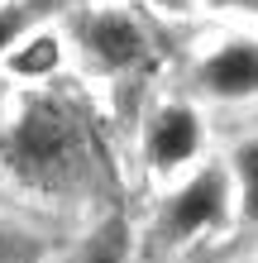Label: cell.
<instances>
[{
  "label": "cell",
  "mask_w": 258,
  "mask_h": 263,
  "mask_svg": "<svg viewBox=\"0 0 258 263\" xmlns=\"http://www.w3.org/2000/svg\"><path fill=\"white\" fill-rule=\"evenodd\" d=\"M10 173L38 192H67L86 177V134L77 115L57 101H34L10 129L5 144Z\"/></svg>",
  "instance_id": "6da1fadb"
},
{
  "label": "cell",
  "mask_w": 258,
  "mask_h": 263,
  "mask_svg": "<svg viewBox=\"0 0 258 263\" xmlns=\"http://www.w3.org/2000/svg\"><path fill=\"white\" fill-rule=\"evenodd\" d=\"M220 215H225V173L206 167L201 177H191L187 187L172 196L163 225H168V235H196V230L215 225Z\"/></svg>",
  "instance_id": "7a4b0ae2"
},
{
  "label": "cell",
  "mask_w": 258,
  "mask_h": 263,
  "mask_svg": "<svg viewBox=\"0 0 258 263\" xmlns=\"http://www.w3.org/2000/svg\"><path fill=\"white\" fill-rule=\"evenodd\" d=\"M82 39H86V48L101 58L105 67H129V63H139L144 58V29L129 20V14H120V10H105V14H91V20L82 24Z\"/></svg>",
  "instance_id": "3957f363"
},
{
  "label": "cell",
  "mask_w": 258,
  "mask_h": 263,
  "mask_svg": "<svg viewBox=\"0 0 258 263\" xmlns=\"http://www.w3.org/2000/svg\"><path fill=\"white\" fill-rule=\"evenodd\" d=\"M201 82L215 91V96H253L258 91V43H249V39L225 43L201 67Z\"/></svg>",
  "instance_id": "277c9868"
},
{
  "label": "cell",
  "mask_w": 258,
  "mask_h": 263,
  "mask_svg": "<svg viewBox=\"0 0 258 263\" xmlns=\"http://www.w3.org/2000/svg\"><path fill=\"white\" fill-rule=\"evenodd\" d=\"M196 144H201V129H196V115L187 105H168L158 120H153V134H148V153H153L158 167H172V163H187Z\"/></svg>",
  "instance_id": "5b68a950"
},
{
  "label": "cell",
  "mask_w": 258,
  "mask_h": 263,
  "mask_svg": "<svg viewBox=\"0 0 258 263\" xmlns=\"http://www.w3.org/2000/svg\"><path fill=\"white\" fill-rule=\"evenodd\" d=\"M53 67H57V43L53 39H34L14 53V72H24V77H38V72H53Z\"/></svg>",
  "instance_id": "8992f818"
},
{
  "label": "cell",
  "mask_w": 258,
  "mask_h": 263,
  "mask_svg": "<svg viewBox=\"0 0 258 263\" xmlns=\"http://www.w3.org/2000/svg\"><path fill=\"white\" fill-rule=\"evenodd\" d=\"M239 177H244V211L249 220H258V144L239 148Z\"/></svg>",
  "instance_id": "52a82bcc"
},
{
  "label": "cell",
  "mask_w": 258,
  "mask_h": 263,
  "mask_svg": "<svg viewBox=\"0 0 258 263\" xmlns=\"http://www.w3.org/2000/svg\"><path fill=\"white\" fill-rule=\"evenodd\" d=\"M82 263H125V235H120V230L110 225L96 244H91V254H86Z\"/></svg>",
  "instance_id": "ba28073f"
},
{
  "label": "cell",
  "mask_w": 258,
  "mask_h": 263,
  "mask_svg": "<svg viewBox=\"0 0 258 263\" xmlns=\"http://www.w3.org/2000/svg\"><path fill=\"white\" fill-rule=\"evenodd\" d=\"M19 29H24L19 10H0V48H10V39H19Z\"/></svg>",
  "instance_id": "9c48e42d"
},
{
  "label": "cell",
  "mask_w": 258,
  "mask_h": 263,
  "mask_svg": "<svg viewBox=\"0 0 258 263\" xmlns=\"http://www.w3.org/2000/svg\"><path fill=\"white\" fill-rule=\"evenodd\" d=\"M234 5H244V10H258V0H234Z\"/></svg>",
  "instance_id": "30bf717a"
},
{
  "label": "cell",
  "mask_w": 258,
  "mask_h": 263,
  "mask_svg": "<svg viewBox=\"0 0 258 263\" xmlns=\"http://www.w3.org/2000/svg\"><path fill=\"white\" fill-rule=\"evenodd\" d=\"M168 5H172V0H168Z\"/></svg>",
  "instance_id": "8fae6325"
}]
</instances>
